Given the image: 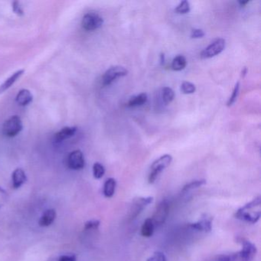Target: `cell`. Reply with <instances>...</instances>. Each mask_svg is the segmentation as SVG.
<instances>
[{"label":"cell","instance_id":"cell-28","mask_svg":"<svg viewBox=\"0 0 261 261\" xmlns=\"http://www.w3.org/2000/svg\"><path fill=\"white\" fill-rule=\"evenodd\" d=\"M100 222L98 220H91V221H87L85 224V230H96L100 226Z\"/></svg>","mask_w":261,"mask_h":261},{"label":"cell","instance_id":"cell-3","mask_svg":"<svg viewBox=\"0 0 261 261\" xmlns=\"http://www.w3.org/2000/svg\"><path fill=\"white\" fill-rule=\"evenodd\" d=\"M172 161V155H164L152 163L150 167L149 176H148V181H149V184L155 182L159 175L171 164Z\"/></svg>","mask_w":261,"mask_h":261},{"label":"cell","instance_id":"cell-30","mask_svg":"<svg viewBox=\"0 0 261 261\" xmlns=\"http://www.w3.org/2000/svg\"><path fill=\"white\" fill-rule=\"evenodd\" d=\"M204 36V33L201 30H198V29H195L193 30L191 33V38L192 39H201Z\"/></svg>","mask_w":261,"mask_h":261},{"label":"cell","instance_id":"cell-15","mask_svg":"<svg viewBox=\"0 0 261 261\" xmlns=\"http://www.w3.org/2000/svg\"><path fill=\"white\" fill-rule=\"evenodd\" d=\"M16 102L20 106L25 107L33 102V95L28 89H22L19 91L16 97Z\"/></svg>","mask_w":261,"mask_h":261},{"label":"cell","instance_id":"cell-20","mask_svg":"<svg viewBox=\"0 0 261 261\" xmlns=\"http://www.w3.org/2000/svg\"><path fill=\"white\" fill-rule=\"evenodd\" d=\"M187 65L186 59L183 56H178L172 62V68L174 71H179L185 69Z\"/></svg>","mask_w":261,"mask_h":261},{"label":"cell","instance_id":"cell-14","mask_svg":"<svg viewBox=\"0 0 261 261\" xmlns=\"http://www.w3.org/2000/svg\"><path fill=\"white\" fill-rule=\"evenodd\" d=\"M24 72H25V70H19V71L15 72L14 74H12L9 79H7L2 85H0V94H3L7 90L10 89L19 80V79H20L21 76L24 74Z\"/></svg>","mask_w":261,"mask_h":261},{"label":"cell","instance_id":"cell-4","mask_svg":"<svg viewBox=\"0 0 261 261\" xmlns=\"http://www.w3.org/2000/svg\"><path fill=\"white\" fill-rule=\"evenodd\" d=\"M22 122L19 116L15 115L6 120L3 126V134L7 137H14L22 130Z\"/></svg>","mask_w":261,"mask_h":261},{"label":"cell","instance_id":"cell-29","mask_svg":"<svg viewBox=\"0 0 261 261\" xmlns=\"http://www.w3.org/2000/svg\"><path fill=\"white\" fill-rule=\"evenodd\" d=\"M12 8H13V11L14 12L15 14H16L19 16H23V9L22 8L20 4H19V2H17V1H15V2L13 3Z\"/></svg>","mask_w":261,"mask_h":261},{"label":"cell","instance_id":"cell-12","mask_svg":"<svg viewBox=\"0 0 261 261\" xmlns=\"http://www.w3.org/2000/svg\"><path fill=\"white\" fill-rule=\"evenodd\" d=\"M77 130V128L76 126L64 127L59 132L56 133V135H55V141L60 143V142L64 141V140H68V139L74 137Z\"/></svg>","mask_w":261,"mask_h":261},{"label":"cell","instance_id":"cell-33","mask_svg":"<svg viewBox=\"0 0 261 261\" xmlns=\"http://www.w3.org/2000/svg\"><path fill=\"white\" fill-rule=\"evenodd\" d=\"M249 1H239L240 5H241V7H244V6L247 5Z\"/></svg>","mask_w":261,"mask_h":261},{"label":"cell","instance_id":"cell-9","mask_svg":"<svg viewBox=\"0 0 261 261\" xmlns=\"http://www.w3.org/2000/svg\"><path fill=\"white\" fill-rule=\"evenodd\" d=\"M225 48V40L223 39H218L214 41L205 49L201 53V59H211L218 56L222 53Z\"/></svg>","mask_w":261,"mask_h":261},{"label":"cell","instance_id":"cell-16","mask_svg":"<svg viewBox=\"0 0 261 261\" xmlns=\"http://www.w3.org/2000/svg\"><path fill=\"white\" fill-rule=\"evenodd\" d=\"M56 216H57V215H56L55 209H48L42 214V217L39 220V225L41 227H48L54 222Z\"/></svg>","mask_w":261,"mask_h":261},{"label":"cell","instance_id":"cell-32","mask_svg":"<svg viewBox=\"0 0 261 261\" xmlns=\"http://www.w3.org/2000/svg\"><path fill=\"white\" fill-rule=\"evenodd\" d=\"M247 68H246V67H245V68H243L242 71H241V77H244V76H245L246 74H247Z\"/></svg>","mask_w":261,"mask_h":261},{"label":"cell","instance_id":"cell-5","mask_svg":"<svg viewBox=\"0 0 261 261\" xmlns=\"http://www.w3.org/2000/svg\"><path fill=\"white\" fill-rule=\"evenodd\" d=\"M153 201V197H138L134 198L129 208V216L131 220L135 219L149 204Z\"/></svg>","mask_w":261,"mask_h":261},{"label":"cell","instance_id":"cell-22","mask_svg":"<svg viewBox=\"0 0 261 261\" xmlns=\"http://www.w3.org/2000/svg\"><path fill=\"white\" fill-rule=\"evenodd\" d=\"M206 184V181L204 179L195 180V181H191L188 183L183 187L182 192H188L189 191L194 190V189H198Z\"/></svg>","mask_w":261,"mask_h":261},{"label":"cell","instance_id":"cell-17","mask_svg":"<svg viewBox=\"0 0 261 261\" xmlns=\"http://www.w3.org/2000/svg\"><path fill=\"white\" fill-rule=\"evenodd\" d=\"M155 226L152 221V218H147L145 220L141 227V234L144 238H150L153 234Z\"/></svg>","mask_w":261,"mask_h":261},{"label":"cell","instance_id":"cell-1","mask_svg":"<svg viewBox=\"0 0 261 261\" xmlns=\"http://www.w3.org/2000/svg\"><path fill=\"white\" fill-rule=\"evenodd\" d=\"M261 216V198L256 197L243 207H240L236 213L235 218L244 222L256 224Z\"/></svg>","mask_w":261,"mask_h":261},{"label":"cell","instance_id":"cell-34","mask_svg":"<svg viewBox=\"0 0 261 261\" xmlns=\"http://www.w3.org/2000/svg\"><path fill=\"white\" fill-rule=\"evenodd\" d=\"M165 62V56L164 55L162 54L161 55V64L163 65V64H164Z\"/></svg>","mask_w":261,"mask_h":261},{"label":"cell","instance_id":"cell-11","mask_svg":"<svg viewBox=\"0 0 261 261\" xmlns=\"http://www.w3.org/2000/svg\"><path fill=\"white\" fill-rule=\"evenodd\" d=\"M213 218L207 215H204L196 222L191 223L189 227L194 230L201 232H210L212 229Z\"/></svg>","mask_w":261,"mask_h":261},{"label":"cell","instance_id":"cell-18","mask_svg":"<svg viewBox=\"0 0 261 261\" xmlns=\"http://www.w3.org/2000/svg\"><path fill=\"white\" fill-rule=\"evenodd\" d=\"M117 181L114 178H110L106 180L103 185V193L106 198H111L115 193Z\"/></svg>","mask_w":261,"mask_h":261},{"label":"cell","instance_id":"cell-27","mask_svg":"<svg viewBox=\"0 0 261 261\" xmlns=\"http://www.w3.org/2000/svg\"><path fill=\"white\" fill-rule=\"evenodd\" d=\"M146 261H167L166 255L161 251H155Z\"/></svg>","mask_w":261,"mask_h":261},{"label":"cell","instance_id":"cell-25","mask_svg":"<svg viewBox=\"0 0 261 261\" xmlns=\"http://www.w3.org/2000/svg\"><path fill=\"white\" fill-rule=\"evenodd\" d=\"M181 91L185 94H193L196 91V88H195V85L191 82H185L181 84Z\"/></svg>","mask_w":261,"mask_h":261},{"label":"cell","instance_id":"cell-6","mask_svg":"<svg viewBox=\"0 0 261 261\" xmlns=\"http://www.w3.org/2000/svg\"><path fill=\"white\" fill-rule=\"evenodd\" d=\"M169 207L170 206H169V202L167 199L163 200L157 205L152 218L155 227H160L162 224H164L165 221L167 219L168 215H169Z\"/></svg>","mask_w":261,"mask_h":261},{"label":"cell","instance_id":"cell-13","mask_svg":"<svg viewBox=\"0 0 261 261\" xmlns=\"http://www.w3.org/2000/svg\"><path fill=\"white\" fill-rule=\"evenodd\" d=\"M27 181V175L23 169L18 168L15 169L12 175L13 189H19Z\"/></svg>","mask_w":261,"mask_h":261},{"label":"cell","instance_id":"cell-10","mask_svg":"<svg viewBox=\"0 0 261 261\" xmlns=\"http://www.w3.org/2000/svg\"><path fill=\"white\" fill-rule=\"evenodd\" d=\"M68 166L72 170H81L85 166V157L82 151H73L68 157Z\"/></svg>","mask_w":261,"mask_h":261},{"label":"cell","instance_id":"cell-26","mask_svg":"<svg viewBox=\"0 0 261 261\" xmlns=\"http://www.w3.org/2000/svg\"><path fill=\"white\" fill-rule=\"evenodd\" d=\"M239 89H240V83L238 82L235 85L234 88H233V92H232L231 96H230V98H229L228 101H227V107L232 106L233 103H235V101L237 100V98L238 97V94H239Z\"/></svg>","mask_w":261,"mask_h":261},{"label":"cell","instance_id":"cell-21","mask_svg":"<svg viewBox=\"0 0 261 261\" xmlns=\"http://www.w3.org/2000/svg\"><path fill=\"white\" fill-rule=\"evenodd\" d=\"M174 97H175V93H174L172 88H168V87H165L163 88V90H162V98H163L164 103H166V105H169L174 100Z\"/></svg>","mask_w":261,"mask_h":261},{"label":"cell","instance_id":"cell-2","mask_svg":"<svg viewBox=\"0 0 261 261\" xmlns=\"http://www.w3.org/2000/svg\"><path fill=\"white\" fill-rule=\"evenodd\" d=\"M238 242L241 244V250L227 254V261H253L257 252L256 246L242 238H238Z\"/></svg>","mask_w":261,"mask_h":261},{"label":"cell","instance_id":"cell-24","mask_svg":"<svg viewBox=\"0 0 261 261\" xmlns=\"http://www.w3.org/2000/svg\"><path fill=\"white\" fill-rule=\"evenodd\" d=\"M190 4L186 0L181 1L176 8H175V13H178V14H186L190 12Z\"/></svg>","mask_w":261,"mask_h":261},{"label":"cell","instance_id":"cell-35","mask_svg":"<svg viewBox=\"0 0 261 261\" xmlns=\"http://www.w3.org/2000/svg\"><path fill=\"white\" fill-rule=\"evenodd\" d=\"M0 193L6 194V195H7V192L1 187H0Z\"/></svg>","mask_w":261,"mask_h":261},{"label":"cell","instance_id":"cell-8","mask_svg":"<svg viewBox=\"0 0 261 261\" xmlns=\"http://www.w3.org/2000/svg\"><path fill=\"white\" fill-rule=\"evenodd\" d=\"M127 70L123 67H111L103 74L102 82H103V85L105 86H108L119 77H125V76L127 75Z\"/></svg>","mask_w":261,"mask_h":261},{"label":"cell","instance_id":"cell-7","mask_svg":"<svg viewBox=\"0 0 261 261\" xmlns=\"http://www.w3.org/2000/svg\"><path fill=\"white\" fill-rule=\"evenodd\" d=\"M103 23V18L96 13H88L85 14L82 22V27L87 31L98 30Z\"/></svg>","mask_w":261,"mask_h":261},{"label":"cell","instance_id":"cell-36","mask_svg":"<svg viewBox=\"0 0 261 261\" xmlns=\"http://www.w3.org/2000/svg\"><path fill=\"white\" fill-rule=\"evenodd\" d=\"M0 207H1V205H0Z\"/></svg>","mask_w":261,"mask_h":261},{"label":"cell","instance_id":"cell-23","mask_svg":"<svg viewBox=\"0 0 261 261\" xmlns=\"http://www.w3.org/2000/svg\"><path fill=\"white\" fill-rule=\"evenodd\" d=\"M105 169L103 165L99 163H95L93 166V175L96 179H100L105 175Z\"/></svg>","mask_w":261,"mask_h":261},{"label":"cell","instance_id":"cell-19","mask_svg":"<svg viewBox=\"0 0 261 261\" xmlns=\"http://www.w3.org/2000/svg\"><path fill=\"white\" fill-rule=\"evenodd\" d=\"M148 97L147 94L143 93V94H139V95L135 96L130 98V100L128 102V107L130 108H134V107L142 106L145 105L147 101Z\"/></svg>","mask_w":261,"mask_h":261},{"label":"cell","instance_id":"cell-31","mask_svg":"<svg viewBox=\"0 0 261 261\" xmlns=\"http://www.w3.org/2000/svg\"><path fill=\"white\" fill-rule=\"evenodd\" d=\"M59 261H76L75 255H63L59 258Z\"/></svg>","mask_w":261,"mask_h":261}]
</instances>
